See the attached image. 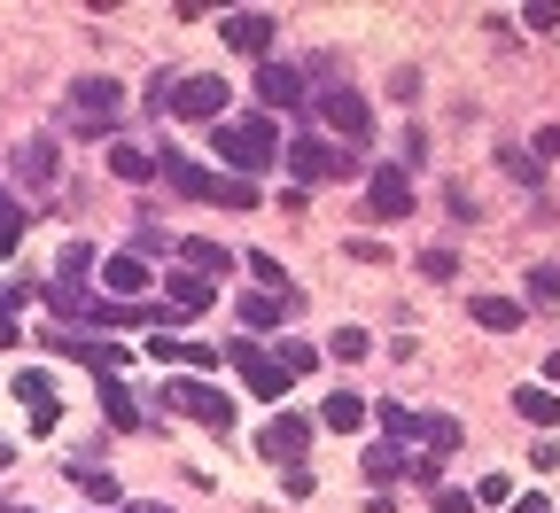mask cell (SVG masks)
Masks as SVG:
<instances>
[{"instance_id":"6da1fadb","label":"cell","mask_w":560,"mask_h":513,"mask_svg":"<svg viewBox=\"0 0 560 513\" xmlns=\"http://www.w3.org/2000/svg\"><path fill=\"white\" fill-rule=\"evenodd\" d=\"M210 140H219V164H234V179L280 164V125H272V117H219V125H210Z\"/></svg>"},{"instance_id":"7a4b0ae2","label":"cell","mask_w":560,"mask_h":513,"mask_svg":"<svg viewBox=\"0 0 560 513\" xmlns=\"http://www.w3.org/2000/svg\"><path fill=\"white\" fill-rule=\"evenodd\" d=\"M156 172H164L187 202H226V210H249V202H257V187H249V179H219V172H202V164H195V156H179V149H164V156H156Z\"/></svg>"},{"instance_id":"3957f363","label":"cell","mask_w":560,"mask_h":513,"mask_svg":"<svg viewBox=\"0 0 560 513\" xmlns=\"http://www.w3.org/2000/svg\"><path fill=\"white\" fill-rule=\"evenodd\" d=\"M164 405L172 412H187V420H202V428H234V397L226 389H210V382H195V374H179V382H164Z\"/></svg>"},{"instance_id":"277c9868","label":"cell","mask_w":560,"mask_h":513,"mask_svg":"<svg viewBox=\"0 0 560 513\" xmlns=\"http://www.w3.org/2000/svg\"><path fill=\"white\" fill-rule=\"evenodd\" d=\"M226 358L242 365V382H249V389H257L265 405H280V397H289V382H296V374H289V365H280V358H272L265 342H234Z\"/></svg>"},{"instance_id":"5b68a950","label":"cell","mask_w":560,"mask_h":513,"mask_svg":"<svg viewBox=\"0 0 560 513\" xmlns=\"http://www.w3.org/2000/svg\"><path fill=\"white\" fill-rule=\"evenodd\" d=\"M280 164H289L304 187H319V179H350V172H359V164H350V156L335 149V140H296V149L280 156Z\"/></svg>"},{"instance_id":"8992f818","label":"cell","mask_w":560,"mask_h":513,"mask_svg":"<svg viewBox=\"0 0 560 513\" xmlns=\"http://www.w3.org/2000/svg\"><path fill=\"white\" fill-rule=\"evenodd\" d=\"M366 210L382 218V226H397V218L412 210V179H405V164H374V172H366Z\"/></svg>"},{"instance_id":"52a82bcc","label":"cell","mask_w":560,"mask_h":513,"mask_svg":"<svg viewBox=\"0 0 560 513\" xmlns=\"http://www.w3.org/2000/svg\"><path fill=\"white\" fill-rule=\"evenodd\" d=\"M117 102H125V86H117V79H79V86H70V117H79L86 132H109Z\"/></svg>"},{"instance_id":"ba28073f","label":"cell","mask_w":560,"mask_h":513,"mask_svg":"<svg viewBox=\"0 0 560 513\" xmlns=\"http://www.w3.org/2000/svg\"><path fill=\"white\" fill-rule=\"evenodd\" d=\"M319 117H327V132H342V140H350V149H359V140L374 132V109L350 94V86H327V94H319Z\"/></svg>"},{"instance_id":"9c48e42d","label":"cell","mask_w":560,"mask_h":513,"mask_svg":"<svg viewBox=\"0 0 560 513\" xmlns=\"http://www.w3.org/2000/svg\"><path fill=\"white\" fill-rule=\"evenodd\" d=\"M226 102H234L226 79H179V86H172V117H195V125H219Z\"/></svg>"},{"instance_id":"30bf717a","label":"cell","mask_w":560,"mask_h":513,"mask_svg":"<svg viewBox=\"0 0 560 513\" xmlns=\"http://www.w3.org/2000/svg\"><path fill=\"white\" fill-rule=\"evenodd\" d=\"M47 350H62V358H79V365H94L102 382H117V365H125V350H117L109 335H47Z\"/></svg>"},{"instance_id":"8fae6325","label":"cell","mask_w":560,"mask_h":513,"mask_svg":"<svg viewBox=\"0 0 560 513\" xmlns=\"http://www.w3.org/2000/svg\"><path fill=\"white\" fill-rule=\"evenodd\" d=\"M219 39L242 47V55H265V47L280 39V24H272L265 9H234V16H219Z\"/></svg>"},{"instance_id":"7c38bea8","label":"cell","mask_w":560,"mask_h":513,"mask_svg":"<svg viewBox=\"0 0 560 513\" xmlns=\"http://www.w3.org/2000/svg\"><path fill=\"white\" fill-rule=\"evenodd\" d=\"M296 312H304V288H257V296H242L249 327H289Z\"/></svg>"},{"instance_id":"4fadbf2b","label":"cell","mask_w":560,"mask_h":513,"mask_svg":"<svg viewBox=\"0 0 560 513\" xmlns=\"http://www.w3.org/2000/svg\"><path fill=\"white\" fill-rule=\"evenodd\" d=\"M304 444H312V428H304L296 412H280V420L257 435V452H265L272 467H296V459H304Z\"/></svg>"},{"instance_id":"5bb4252c","label":"cell","mask_w":560,"mask_h":513,"mask_svg":"<svg viewBox=\"0 0 560 513\" xmlns=\"http://www.w3.org/2000/svg\"><path fill=\"white\" fill-rule=\"evenodd\" d=\"M467 319L482 335H514L522 327V296H467Z\"/></svg>"},{"instance_id":"9a60e30c","label":"cell","mask_w":560,"mask_h":513,"mask_svg":"<svg viewBox=\"0 0 560 513\" xmlns=\"http://www.w3.org/2000/svg\"><path fill=\"white\" fill-rule=\"evenodd\" d=\"M149 358H164V365H187V374H202V365H219L226 350H210V342H179V335H149Z\"/></svg>"},{"instance_id":"2e32d148","label":"cell","mask_w":560,"mask_h":513,"mask_svg":"<svg viewBox=\"0 0 560 513\" xmlns=\"http://www.w3.org/2000/svg\"><path fill=\"white\" fill-rule=\"evenodd\" d=\"M102 280H109V304H140V288H149V265L125 249V257H109V265H102Z\"/></svg>"},{"instance_id":"e0dca14e","label":"cell","mask_w":560,"mask_h":513,"mask_svg":"<svg viewBox=\"0 0 560 513\" xmlns=\"http://www.w3.org/2000/svg\"><path fill=\"white\" fill-rule=\"evenodd\" d=\"M16 405L32 412V435L55 428V382H47V374H16Z\"/></svg>"},{"instance_id":"ac0fdd59","label":"cell","mask_w":560,"mask_h":513,"mask_svg":"<svg viewBox=\"0 0 560 513\" xmlns=\"http://www.w3.org/2000/svg\"><path fill=\"white\" fill-rule=\"evenodd\" d=\"M257 102H304V70H289V62H257Z\"/></svg>"},{"instance_id":"d6986e66","label":"cell","mask_w":560,"mask_h":513,"mask_svg":"<svg viewBox=\"0 0 560 513\" xmlns=\"http://www.w3.org/2000/svg\"><path fill=\"white\" fill-rule=\"evenodd\" d=\"M164 296H172V312H187V319H195V312L219 304V288H210L202 272H172V280H164Z\"/></svg>"},{"instance_id":"ffe728a7","label":"cell","mask_w":560,"mask_h":513,"mask_svg":"<svg viewBox=\"0 0 560 513\" xmlns=\"http://www.w3.org/2000/svg\"><path fill=\"white\" fill-rule=\"evenodd\" d=\"M226 265H234V257H226V242H210V234L179 242V272H202V280H210V272H226Z\"/></svg>"},{"instance_id":"44dd1931","label":"cell","mask_w":560,"mask_h":513,"mask_svg":"<svg viewBox=\"0 0 560 513\" xmlns=\"http://www.w3.org/2000/svg\"><path fill=\"white\" fill-rule=\"evenodd\" d=\"M366 412H374V405H366V397H350V389H335V397L319 405V420H327L335 435H350V428H366Z\"/></svg>"},{"instance_id":"7402d4cb","label":"cell","mask_w":560,"mask_h":513,"mask_svg":"<svg viewBox=\"0 0 560 513\" xmlns=\"http://www.w3.org/2000/svg\"><path fill=\"white\" fill-rule=\"evenodd\" d=\"M16 179H32V187L55 179V140H24V149H16Z\"/></svg>"},{"instance_id":"603a6c76","label":"cell","mask_w":560,"mask_h":513,"mask_svg":"<svg viewBox=\"0 0 560 513\" xmlns=\"http://www.w3.org/2000/svg\"><path fill=\"white\" fill-rule=\"evenodd\" d=\"M70 482H79L94 505H117V475H109V467H94V459H70Z\"/></svg>"},{"instance_id":"cb8c5ba5","label":"cell","mask_w":560,"mask_h":513,"mask_svg":"<svg viewBox=\"0 0 560 513\" xmlns=\"http://www.w3.org/2000/svg\"><path fill=\"white\" fill-rule=\"evenodd\" d=\"M86 272H94V249H86V242H70V249L55 257V288H62V296H79Z\"/></svg>"},{"instance_id":"d4e9b609","label":"cell","mask_w":560,"mask_h":513,"mask_svg":"<svg viewBox=\"0 0 560 513\" xmlns=\"http://www.w3.org/2000/svg\"><path fill=\"white\" fill-rule=\"evenodd\" d=\"M32 304V288H16V280H0V350H16L24 335H16V312Z\"/></svg>"},{"instance_id":"484cf974","label":"cell","mask_w":560,"mask_h":513,"mask_svg":"<svg viewBox=\"0 0 560 513\" xmlns=\"http://www.w3.org/2000/svg\"><path fill=\"white\" fill-rule=\"evenodd\" d=\"M366 475H374V490L405 482V444H374V452H366Z\"/></svg>"},{"instance_id":"4316f807","label":"cell","mask_w":560,"mask_h":513,"mask_svg":"<svg viewBox=\"0 0 560 513\" xmlns=\"http://www.w3.org/2000/svg\"><path fill=\"white\" fill-rule=\"evenodd\" d=\"M514 412H522L529 428H560V397H552V389H522V397H514Z\"/></svg>"},{"instance_id":"83f0119b","label":"cell","mask_w":560,"mask_h":513,"mask_svg":"<svg viewBox=\"0 0 560 513\" xmlns=\"http://www.w3.org/2000/svg\"><path fill=\"white\" fill-rule=\"evenodd\" d=\"M382 412V428H389V444H412L420 428H429V412H412V405H374Z\"/></svg>"},{"instance_id":"f1b7e54d","label":"cell","mask_w":560,"mask_h":513,"mask_svg":"<svg viewBox=\"0 0 560 513\" xmlns=\"http://www.w3.org/2000/svg\"><path fill=\"white\" fill-rule=\"evenodd\" d=\"M102 412H109V428H140V405L125 382H102Z\"/></svg>"},{"instance_id":"f546056e","label":"cell","mask_w":560,"mask_h":513,"mask_svg":"<svg viewBox=\"0 0 560 513\" xmlns=\"http://www.w3.org/2000/svg\"><path fill=\"white\" fill-rule=\"evenodd\" d=\"M366 350H374V342H366V327H335V335H327V358H335V365H359Z\"/></svg>"},{"instance_id":"4dcf8cb0","label":"cell","mask_w":560,"mask_h":513,"mask_svg":"<svg viewBox=\"0 0 560 513\" xmlns=\"http://www.w3.org/2000/svg\"><path fill=\"white\" fill-rule=\"evenodd\" d=\"M16 242H24V202H16L9 187H0V257H9Z\"/></svg>"},{"instance_id":"1f68e13d","label":"cell","mask_w":560,"mask_h":513,"mask_svg":"<svg viewBox=\"0 0 560 513\" xmlns=\"http://www.w3.org/2000/svg\"><path fill=\"white\" fill-rule=\"evenodd\" d=\"M420 444H429V452L444 459V452L459 444V420H452V412H429V428H420Z\"/></svg>"},{"instance_id":"d6a6232c","label":"cell","mask_w":560,"mask_h":513,"mask_svg":"<svg viewBox=\"0 0 560 513\" xmlns=\"http://www.w3.org/2000/svg\"><path fill=\"white\" fill-rule=\"evenodd\" d=\"M109 172H117V179H149L156 164H149V156H140V149H125V140H117V149H109Z\"/></svg>"},{"instance_id":"836d02e7","label":"cell","mask_w":560,"mask_h":513,"mask_svg":"<svg viewBox=\"0 0 560 513\" xmlns=\"http://www.w3.org/2000/svg\"><path fill=\"white\" fill-rule=\"evenodd\" d=\"M319 358H327V350H312V342H296V335H289V342H280V365H289V374H312V365H319Z\"/></svg>"},{"instance_id":"e575fe53","label":"cell","mask_w":560,"mask_h":513,"mask_svg":"<svg viewBox=\"0 0 560 513\" xmlns=\"http://www.w3.org/2000/svg\"><path fill=\"white\" fill-rule=\"evenodd\" d=\"M529 296H537V304H560V265H537V272H529Z\"/></svg>"},{"instance_id":"d590c367","label":"cell","mask_w":560,"mask_h":513,"mask_svg":"<svg viewBox=\"0 0 560 513\" xmlns=\"http://www.w3.org/2000/svg\"><path fill=\"white\" fill-rule=\"evenodd\" d=\"M475 498H482V505H514V482H506V475H482Z\"/></svg>"},{"instance_id":"8d00e7d4","label":"cell","mask_w":560,"mask_h":513,"mask_svg":"<svg viewBox=\"0 0 560 513\" xmlns=\"http://www.w3.org/2000/svg\"><path fill=\"white\" fill-rule=\"evenodd\" d=\"M420 272H429V280H452L459 257H452V249H420Z\"/></svg>"},{"instance_id":"74e56055","label":"cell","mask_w":560,"mask_h":513,"mask_svg":"<svg viewBox=\"0 0 560 513\" xmlns=\"http://www.w3.org/2000/svg\"><path fill=\"white\" fill-rule=\"evenodd\" d=\"M249 272H257V280H265V288H296V280H289V272H280V257H265V249H257V257H249Z\"/></svg>"},{"instance_id":"f35d334b","label":"cell","mask_w":560,"mask_h":513,"mask_svg":"<svg viewBox=\"0 0 560 513\" xmlns=\"http://www.w3.org/2000/svg\"><path fill=\"white\" fill-rule=\"evenodd\" d=\"M467 505H475L467 490H436V513H467Z\"/></svg>"},{"instance_id":"ab89813d","label":"cell","mask_w":560,"mask_h":513,"mask_svg":"<svg viewBox=\"0 0 560 513\" xmlns=\"http://www.w3.org/2000/svg\"><path fill=\"white\" fill-rule=\"evenodd\" d=\"M506 513H552V505H545V498H514Z\"/></svg>"},{"instance_id":"60d3db41","label":"cell","mask_w":560,"mask_h":513,"mask_svg":"<svg viewBox=\"0 0 560 513\" xmlns=\"http://www.w3.org/2000/svg\"><path fill=\"white\" fill-rule=\"evenodd\" d=\"M125 513H172V505H156V498H132V505H125Z\"/></svg>"},{"instance_id":"b9f144b4","label":"cell","mask_w":560,"mask_h":513,"mask_svg":"<svg viewBox=\"0 0 560 513\" xmlns=\"http://www.w3.org/2000/svg\"><path fill=\"white\" fill-rule=\"evenodd\" d=\"M9 459H16V444H9V435H0V467H9Z\"/></svg>"},{"instance_id":"7bdbcfd3","label":"cell","mask_w":560,"mask_h":513,"mask_svg":"<svg viewBox=\"0 0 560 513\" xmlns=\"http://www.w3.org/2000/svg\"><path fill=\"white\" fill-rule=\"evenodd\" d=\"M545 374H552V382H560V350H552V358H545Z\"/></svg>"}]
</instances>
